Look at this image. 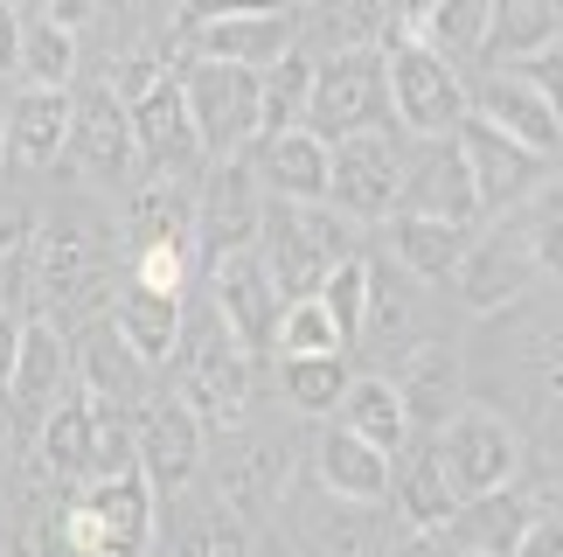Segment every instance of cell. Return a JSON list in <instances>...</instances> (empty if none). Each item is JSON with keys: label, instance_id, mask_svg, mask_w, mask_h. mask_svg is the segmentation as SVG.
Returning a JSON list of instances; mask_svg holds the SVG:
<instances>
[{"label": "cell", "instance_id": "obj_1", "mask_svg": "<svg viewBox=\"0 0 563 557\" xmlns=\"http://www.w3.org/2000/svg\"><path fill=\"white\" fill-rule=\"evenodd\" d=\"M175 397L209 425V433H230V425H244V418H251L257 362L223 335L216 307L188 314V328H181V349H175Z\"/></svg>", "mask_w": 563, "mask_h": 557}, {"label": "cell", "instance_id": "obj_2", "mask_svg": "<svg viewBox=\"0 0 563 557\" xmlns=\"http://www.w3.org/2000/svg\"><path fill=\"white\" fill-rule=\"evenodd\" d=\"M349 217H334L328 203H272L265 196V230H257V259L272 265L278 293L299 299V293H320L328 272L341 259H355V238H349Z\"/></svg>", "mask_w": 563, "mask_h": 557}, {"label": "cell", "instance_id": "obj_3", "mask_svg": "<svg viewBox=\"0 0 563 557\" xmlns=\"http://www.w3.org/2000/svg\"><path fill=\"white\" fill-rule=\"evenodd\" d=\"M202 474H209V495L223 502L230 516L265 529L278 516V502H286V488H292V446L257 433V425L244 418V425H230V433H209Z\"/></svg>", "mask_w": 563, "mask_h": 557}, {"label": "cell", "instance_id": "obj_4", "mask_svg": "<svg viewBox=\"0 0 563 557\" xmlns=\"http://www.w3.org/2000/svg\"><path fill=\"white\" fill-rule=\"evenodd\" d=\"M383 91H389V119H397L410 140H452L473 112L460 63L431 56L424 42H410L404 29L383 42Z\"/></svg>", "mask_w": 563, "mask_h": 557}, {"label": "cell", "instance_id": "obj_5", "mask_svg": "<svg viewBox=\"0 0 563 557\" xmlns=\"http://www.w3.org/2000/svg\"><path fill=\"white\" fill-rule=\"evenodd\" d=\"M104 278V230L91 223V209L56 203L49 217H35V244H29V286H35V314H77Z\"/></svg>", "mask_w": 563, "mask_h": 557}, {"label": "cell", "instance_id": "obj_6", "mask_svg": "<svg viewBox=\"0 0 563 557\" xmlns=\"http://www.w3.org/2000/svg\"><path fill=\"white\" fill-rule=\"evenodd\" d=\"M431 454H439L452 495L473 502V495H494V488L522 481L529 446H522V433H515L508 412H494V404H460V412L431 433Z\"/></svg>", "mask_w": 563, "mask_h": 557}, {"label": "cell", "instance_id": "obj_7", "mask_svg": "<svg viewBox=\"0 0 563 557\" xmlns=\"http://www.w3.org/2000/svg\"><path fill=\"white\" fill-rule=\"evenodd\" d=\"M543 286V265H536V244H529V223L522 209L494 217V230H473L460 272H452V293L466 299V314H508Z\"/></svg>", "mask_w": 563, "mask_h": 557}, {"label": "cell", "instance_id": "obj_8", "mask_svg": "<svg viewBox=\"0 0 563 557\" xmlns=\"http://www.w3.org/2000/svg\"><path fill=\"white\" fill-rule=\"evenodd\" d=\"M181 98H188L195 140H202L209 161H236L257 133H265V125H257V70L195 56L181 70Z\"/></svg>", "mask_w": 563, "mask_h": 557}, {"label": "cell", "instance_id": "obj_9", "mask_svg": "<svg viewBox=\"0 0 563 557\" xmlns=\"http://www.w3.org/2000/svg\"><path fill=\"white\" fill-rule=\"evenodd\" d=\"M307 125L320 140H349L389 125V91H383V50H341L328 63H313V105Z\"/></svg>", "mask_w": 563, "mask_h": 557}, {"label": "cell", "instance_id": "obj_10", "mask_svg": "<svg viewBox=\"0 0 563 557\" xmlns=\"http://www.w3.org/2000/svg\"><path fill=\"white\" fill-rule=\"evenodd\" d=\"M133 454H140V474L146 488L167 502L181 495V488L202 481V454H209V425L188 412L175 391H154L133 412Z\"/></svg>", "mask_w": 563, "mask_h": 557}, {"label": "cell", "instance_id": "obj_11", "mask_svg": "<svg viewBox=\"0 0 563 557\" xmlns=\"http://www.w3.org/2000/svg\"><path fill=\"white\" fill-rule=\"evenodd\" d=\"M424 341H439V328H431V286L389 259H369V314H362L355 349L369 356V370H389V362H404Z\"/></svg>", "mask_w": 563, "mask_h": 557}, {"label": "cell", "instance_id": "obj_12", "mask_svg": "<svg viewBox=\"0 0 563 557\" xmlns=\"http://www.w3.org/2000/svg\"><path fill=\"white\" fill-rule=\"evenodd\" d=\"M397 188H404V146H397L389 125L334 140V167H328V209L334 217L383 223L389 209H397Z\"/></svg>", "mask_w": 563, "mask_h": 557}, {"label": "cell", "instance_id": "obj_13", "mask_svg": "<svg viewBox=\"0 0 563 557\" xmlns=\"http://www.w3.org/2000/svg\"><path fill=\"white\" fill-rule=\"evenodd\" d=\"M209 307H216L223 335H230L251 362L272 356V335H278V307H286V293H278V278H272V265L257 259V251H230V259L209 265Z\"/></svg>", "mask_w": 563, "mask_h": 557}, {"label": "cell", "instance_id": "obj_14", "mask_svg": "<svg viewBox=\"0 0 563 557\" xmlns=\"http://www.w3.org/2000/svg\"><path fill=\"white\" fill-rule=\"evenodd\" d=\"M278 544H286L292 557H383L376 509L328 502L313 481L286 488V502H278Z\"/></svg>", "mask_w": 563, "mask_h": 557}, {"label": "cell", "instance_id": "obj_15", "mask_svg": "<svg viewBox=\"0 0 563 557\" xmlns=\"http://www.w3.org/2000/svg\"><path fill=\"white\" fill-rule=\"evenodd\" d=\"M257 230H265V188H257L251 161H209V182L195 196V251L216 265L230 251H257Z\"/></svg>", "mask_w": 563, "mask_h": 557}, {"label": "cell", "instance_id": "obj_16", "mask_svg": "<svg viewBox=\"0 0 563 557\" xmlns=\"http://www.w3.org/2000/svg\"><path fill=\"white\" fill-rule=\"evenodd\" d=\"M389 217H431V223H460L481 230V196H473V175L460 161V140H418L404 154V188Z\"/></svg>", "mask_w": 563, "mask_h": 557}, {"label": "cell", "instance_id": "obj_17", "mask_svg": "<svg viewBox=\"0 0 563 557\" xmlns=\"http://www.w3.org/2000/svg\"><path fill=\"white\" fill-rule=\"evenodd\" d=\"M452 140H460V161H466V175H473V196H481V217H508L515 203H529L536 188L550 182L543 154H529L522 140L494 133V125H487V119H473V112H466V125H460Z\"/></svg>", "mask_w": 563, "mask_h": 557}, {"label": "cell", "instance_id": "obj_18", "mask_svg": "<svg viewBox=\"0 0 563 557\" xmlns=\"http://www.w3.org/2000/svg\"><path fill=\"white\" fill-rule=\"evenodd\" d=\"M466 105H473V119H487L494 133L522 140L529 154H543V161L563 146V112L550 105V91L522 70V63H501V70H487V77L466 91Z\"/></svg>", "mask_w": 563, "mask_h": 557}, {"label": "cell", "instance_id": "obj_19", "mask_svg": "<svg viewBox=\"0 0 563 557\" xmlns=\"http://www.w3.org/2000/svg\"><path fill=\"white\" fill-rule=\"evenodd\" d=\"M389 474H397V460L376 454L369 439H355L349 425H334V418L307 439V481H313L328 502L383 509V502H389Z\"/></svg>", "mask_w": 563, "mask_h": 557}, {"label": "cell", "instance_id": "obj_20", "mask_svg": "<svg viewBox=\"0 0 563 557\" xmlns=\"http://www.w3.org/2000/svg\"><path fill=\"white\" fill-rule=\"evenodd\" d=\"M63 391H70V341H63L56 314H29V320H21L14 376H8V391H0V404H8V425L35 433Z\"/></svg>", "mask_w": 563, "mask_h": 557}, {"label": "cell", "instance_id": "obj_21", "mask_svg": "<svg viewBox=\"0 0 563 557\" xmlns=\"http://www.w3.org/2000/svg\"><path fill=\"white\" fill-rule=\"evenodd\" d=\"M125 119H133V146L140 161H154V175H195L209 154L202 140H195V119H188V98H181V70H167L154 91H140L125 105Z\"/></svg>", "mask_w": 563, "mask_h": 557}, {"label": "cell", "instance_id": "obj_22", "mask_svg": "<svg viewBox=\"0 0 563 557\" xmlns=\"http://www.w3.org/2000/svg\"><path fill=\"white\" fill-rule=\"evenodd\" d=\"M63 161H77L84 175L104 182V188H119L133 175L140 146H133V119H125V105L112 98V84L70 98V146H63Z\"/></svg>", "mask_w": 563, "mask_h": 557}, {"label": "cell", "instance_id": "obj_23", "mask_svg": "<svg viewBox=\"0 0 563 557\" xmlns=\"http://www.w3.org/2000/svg\"><path fill=\"white\" fill-rule=\"evenodd\" d=\"M257 188L272 203H328V167H334V146L313 133V125H292V133H265L244 146Z\"/></svg>", "mask_w": 563, "mask_h": 557}, {"label": "cell", "instance_id": "obj_24", "mask_svg": "<svg viewBox=\"0 0 563 557\" xmlns=\"http://www.w3.org/2000/svg\"><path fill=\"white\" fill-rule=\"evenodd\" d=\"M383 376L397 383V397L410 412V433H439L466 404V356L452 349V341H424V349H410L404 362H389Z\"/></svg>", "mask_w": 563, "mask_h": 557}, {"label": "cell", "instance_id": "obj_25", "mask_svg": "<svg viewBox=\"0 0 563 557\" xmlns=\"http://www.w3.org/2000/svg\"><path fill=\"white\" fill-rule=\"evenodd\" d=\"M161 557H251L257 529L244 516H230L216 495H167L161 502Z\"/></svg>", "mask_w": 563, "mask_h": 557}, {"label": "cell", "instance_id": "obj_26", "mask_svg": "<svg viewBox=\"0 0 563 557\" xmlns=\"http://www.w3.org/2000/svg\"><path fill=\"white\" fill-rule=\"evenodd\" d=\"M181 50L188 56H209V63H236V70H272L286 50H299V14L292 8L230 14V21H209V29H188Z\"/></svg>", "mask_w": 563, "mask_h": 557}, {"label": "cell", "instance_id": "obj_27", "mask_svg": "<svg viewBox=\"0 0 563 557\" xmlns=\"http://www.w3.org/2000/svg\"><path fill=\"white\" fill-rule=\"evenodd\" d=\"M84 509H91V523L104 529V544H112V557H146L154 550V529H161V495L146 488L140 467H125V474H104L77 495Z\"/></svg>", "mask_w": 563, "mask_h": 557}, {"label": "cell", "instance_id": "obj_28", "mask_svg": "<svg viewBox=\"0 0 563 557\" xmlns=\"http://www.w3.org/2000/svg\"><path fill=\"white\" fill-rule=\"evenodd\" d=\"M536 509H543V495L536 488H494V495H473L452 509V523H445V544L460 550V557H508L515 537L536 523Z\"/></svg>", "mask_w": 563, "mask_h": 557}, {"label": "cell", "instance_id": "obj_29", "mask_svg": "<svg viewBox=\"0 0 563 557\" xmlns=\"http://www.w3.org/2000/svg\"><path fill=\"white\" fill-rule=\"evenodd\" d=\"M397 35V0H307L299 8V50L313 63L341 50H383Z\"/></svg>", "mask_w": 563, "mask_h": 557}, {"label": "cell", "instance_id": "obj_30", "mask_svg": "<svg viewBox=\"0 0 563 557\" xmlns=\"http://www.w3.org/2000/svg\"><path fill=\"white\" fill-rule=\"evenodd\" d=\"M77 391H91L98 404H119V412H140L146 397H154V370L125 349V341L112 335V320H91V328L77 335Z\"/></svg>", "mask_w": 563, "mask_h": 557}, {"label": "cell", "instance_id": "obj_31", "mask_svg": "<svg viewBox=\"0 0 563 557\" xmlns=\"http://www.w3.org/2000/svg\"><path fill=\"white\" fill-rule=\"evenodd\" d=\"M0 133H8V167H56L70 146V91L21 84L14 105L0 112Z\"/></svg>", "mask_w": 563, "mask_h": 557}, {"label": "cell", "instance_id": "obj_32", "mask_svg": "<svg viewBox=\"0 0 563 557\" xmlns=\"http://www.w3.org/2000/svg\"><path fill=\"white\" fill-rule=\"evenodd\" d=\"M452 509H460V495H452V481H445V467H439L431 446H418L410 460H397V474H389V516H397V529L410 544L445 537Z\"/></svg>", "mask_w": 563, "mask_h": 557}, {"label": "cell", "instance_id": "obj_33", "mask_svg": "<svg viewBox=\"0 0 563 557\" xmlns=\"http://www.w3.org/2000/svg\"><path fill=\"white\" fill-rule=\"evenodd\" d=\"M104 320H112V335L146 362V370H161V362H175V349H181L188 299H175V293H146V286H125L112 307H104Z\"/></svg>", "mask_w": 563, "mask_h": 557}, {"label": "cell", "instance_id": "obj_34", "mask_svg": "<svg viewBox=\"0 0 563 557\" xmlns=\"http://www.w3.org/2000/svg\"><path fill=\"white\" fill-rule=\"evenodd\" d=\"M91 454H98V397L63 391L49 404V418L35 425V460L63 481H91Z\"/></svg>", "mask_w": 563, "mask_h": 557}, {"label": "cell", "instance_id": "obj_35", "mask_svg": "<svg viewBox=\"0 0 563 557\" xmlns=\"http://www.w3.org/2000/svg\"><path fill=\"white\" fill-rule=\"evenodd\" d=\"M334 425H349L355 439H369L376 454H389V460H404V446H410V412H404L397 383H389L383 370H362L349 391H341Z\"/></svg>", "mask_w": 563, "mask_h": 557}, {"label": "cell", "instance_id": "obj_36", "mask_svg": "<svg viewBox=\"0 0 563 557\" xmlns=\"http://www.w3.org/2000/svg\"><path fill=\"white\" fill-rule=\"evenodd\" d=\"M125 230L133 244H188L195 251V188L181 175H154L125 196Z\"/></svg>", "mask_w": 563, "mask_h": 557}, {"label": "cell", "instance_id": "obj_37", "mask_svg": "<svg viewBox=\"0 0 563 557\" xmlns=\"http://www.w3.org/2000/svg\"><path fill=\"white\" fill-rule=\"evenodd\" d=\"M487 29H494V0H424V8L404 21V35L424 42V50L445 56V63L481 56L487 50Z\"/></svg>", "mask_w": 563, "mask_h": 557}, {"label": "cell", "instance_id": "obj_38", "mask_svg": "<svg viewBox=\"0 0 563 557\" xmlns=\"http://www.w3.org/2000/svg\"><path fill=\"white\" fill-rule=\"evenodd\" d=\"M389 223V265H404L410 278H452L473 244V230L460 223H431V217H383Z\"/></svg>", "mask_w": 563, "mask_h": 557}, {"label": "cell", "instance_id": "obj_39", "mask_svg": "<svg viewBox=\"0 0 563 557\" xmlns=\"http://www.w3.org/2000/svg\"><path fill=\"white\" fill-rule=\"evenodd\" d=\"M563 42V0H494V29H487V56L522 63Z\"/></svg>", "mask_w": 563, "mask_h": 557}, {"label": "cell", "instance_id": "obj_40", "mask_svg": "<svg viewBox=\"0 0 563 557\" xmlns=\"http://www.w3.org/2000/svg\"><path fill=\"white\" fill-rule=\"evenodd\" d=\"M355 383L349 356H278V391H286V404L299 418H320L328 425L341 412V391Z\"/></svg>", "mask_w": 563, "mask_h": 557}, {"label": "cell", "instance_id": "obj_41", "mask_svg": "<svg viewBox=\"0 0 563 557\" xmlns=\"http://www.w3.org/2000/svg\"><path fill=\"white\" fill-rule=\"evenodd\" d=\"M307 105H313V56L307 50H286L272 70H257V125L265 133H292L307 125ZM257 133V140H265Z\"/></svg>", "mask_w": 563, "mask_h": 557}, {"label": "cell", "instance_id": "obj_42", "mask_svg": "<svg viewBox=\"0 0 563 557\" xmlns=\"http://www.w3.org/2000/svg\"><path fill=\"white\" fill-rule=\"evenodd\" d=\"M21 84H35V91H70L77 77V35L56 29V21H21V56H14Z\"/></svg>", "mask_w": 563, "mask_h": 557}, {"label": "cell", "instance_id": "obj_43", "mask_svg": "<svg viewBox=\"0 0 563 557\" xmlns=\"http://www.w3.org/2000/svg\"><path fill=\"white\" fill-rule=\"evenodd\" d=\"M29 244H35V209L0 196V307H14L29 320L35 286H29Z\"/></svg>", "mask_w": 563, "mask_h": 557}, {"label": "cell", "instance_id": "obj_44", "mask_svg": "<svg viewBox=\"0 0 563 557\" xmlns=\"http://www.w3.org/2000/svg\"><path fill=\"white\" fill-rule=\"evenodd\" d=\"M272 356H349L334 314L320 307V293H299L278 307V335H272Z\"/></svg>", "mask_w": 563, "mask_h": 557}, {"label": "cell", "instance_id": "obj_45", "mask_svg": "<svg viewBox=\"0 0 563 557\" xmlns=\"http://www.w3.org/2000/svg\"><path fill=\"white\" fill-rule=\"evenodd\" d=\"M529 223V244H536V265L543 278H563V175H550L529 203H515Z\"/></svg>", "mask_w": 563, "mask_h": 557}, {"label": "cell", "instance_id": "obj_46", "mask_svg": "<svg viewBox=\"0 0 563 557\" xmlns=\"http://www.w3.org/2000/svg\"><path fill=\"white\" fill-rule=\"evenodd\" d=\"M320 307L334 314V328H341V341L355 349V335H362V314H369V259H341L334 272H328V286H320Z\"/></svg>", "mask_w": 563, "mask_h": 557}, {"label": "cell", "instance_id": "obj_47", "mask_svg": "<svg viewBox=\"0 0 563 557\" xmlns=\"http://www.w3.org/2000/svg\"><path fill=\"white\" fill-rule=\"evenodd\" d=\"M188 259L195 251L188 244H140V259H133V286L146 293H188Z\"/></svg>", "mask_w": 563, "mask_h": 557}, {"label": "cell", "instance_id": "obj_48", "mask_svg": "<svg viewBox=\"0 0 563 557\" xmlns=\"http://www.w3.org/2000/svg\"><path fill=\"white\" fill-rule=\"evenodd\" d=\"M272 8H286V0H181V21L175 29H209V21H230V14H272Z\"/></svg>", "mask_w": 563, "mask_h": 557}, {"label": "cell", "instance_id": "obj_49", "mask_svg": "<svg viewBox=\"0 0 563 557\" xmlns=\"http://www.w3.org/2000/svg\"><path fill=\"white\" fill-rule=\"evenodd\" d=\"M508 557H563V509H536V523L515 537Z\"/></svg>", "mask_w": 563, "mask_h": 557}, {"label": "cell", "instance_id": "obj_50", "mask_svg": "<svg viewBox=\"0 0 563 557\" xmlns=\"http://www.w3.org/2000/svg\"><path fill=\"white\" fill-rule=\"evenodd\" d=\"M14 356H21V314L0 307V391H8V376H14Z\"/></svg>", "mask_w": 563, "mask_h": 557}, {"label": "cell", "instance_id": "obj_51", "mask_svg": "<svg viewBox=\"0 0 563 557\" xmlns=\"http://www.w3.org/2000/svg\"><path fill=\"white\" fill-rule=\"evenodd\" d=\"M98 14V0H49V8H42V21H56V29H84V21H91Z\"/></svg>", "mask_w": 563, "mask_h": 557}, {"label": "cell", "instance_id": "obj_52", "mask_svg": "<svg viewBox=\"0 0 563 557\" xmlns=\"http://www.w3.org/2000/svg\"><path fill=\"white\" fill-rule=\"evenodd\" d=\"M14 56H21V14L0 0V70H14Z\"/></svg>", "mask_w": 563, "mask_h": 557}, {"label": "cell", "instance_id": "obj_53", "mask_svg": "<svg viewBox=\"0 0 563 557\" xmlns=\"http://www.w3.org/2000/svg\"><path fill=\"white\" fill-rule=\"evenodd\" d=\"M251 557H292L286 544H278V529L265 523V529H257V544H251Z\"/></svg>", "mask_w": 563, "mask_h": 557}, {"label": "cell", "instance_id": "obj_54", "mask_svg": "<svg viewBox=\"0 0 563 557\" xmlns=\"http://www.w3.org/2000/svg\"><path fill=\"white\" fill-rule=\"evenodd\" d=\"M8 8H14V14H21V21H35V14H42V8H49V0H8Z\"/></svg>", "mask_w": 563, "mask_h": 557}, {"label": "cell", "instance_id": "obj_55", "mask_svg": "<svg viewBox=\"0 0 563 557\" xmlns=\"http://www.w3.org/2000/svg\"><path fill=\"white\" fill-rule=\"evenodd\" d=\"M418 8H424V0H397V29H404V21H410V14H418Z\"/></svg>", "mask_w": 563, "mask_h": 557}, {"label": "cell", "instance_id": "obj_56", "mask_svg": "<svg viewBox=\"0 0 563 557\" xmlns=\"http://www.w3.org/2000/svg\"><path fill=\"white\" fill-rule=\"evenodd\" d=\"M0 175H8V133H0Z\"/></svg>", "mask_w": 563, "mask_h": 557}, {"label": "cell", "instance_id": "obj_57", "mask_svg": "<svg viewBox=\"0 0 563 557\" xmlns=\"http://www.w3.org/2000/svg\"><path fill=\"white\" fill-rule=\"evenodd\" d=\"M452 557H460V550H452Z\"/></svg>", "mask_w": 563, "mask_h": 557}]
</instances>
